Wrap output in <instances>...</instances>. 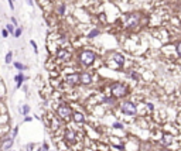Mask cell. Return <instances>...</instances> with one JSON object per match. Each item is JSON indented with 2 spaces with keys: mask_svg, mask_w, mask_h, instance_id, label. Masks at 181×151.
I'll use <instances>...</instances> for the list:
<instances>
[{
  "mask_svg": "<svg viewBox=\"0 0 181 151\" xmlns=\"http://www.w3.org/2000/svg\"><path fill=\"white\" fill-rule=\"evenodd\" d=\"M74 120H75L76 123H82V121L85 120V117H84L82 113H75L74 114Z\"/></svg>",
  "mask_w": 181,
  "mask_h": 151,
  "instance_id": "12",
  "label": "cell"
},
{
  "mask_svg": "<svg viewBox=\"0 0 181 151\" xmlns=\"http://www.w3.org/2000/svg\"><path fill=\"white\" fill-rule=\"evenodd\" d=\"M67 82H68L70 85H75L76 82H79V75H76V74H74V75H68V76H67Z\"/></svg>",
  "mask_w": 181,
  "mask_h": 151,
  "instance_id": "10",
  "label": "cell"
},
{
  "mask_svg": "<svg viewBox=\"0 0 181 151\" xmlns=\"http://www.w3.org/2000/svg\"><path fill=\"white\" fill-rule=\"evenodd\" d=\"M42 148H44L45 151H48V148H50V147H48V144H47V143H44V144H42Z\"/></svg>",
  "mask_w": 181,
  "mask_h": 151,
  "instance_id": "31",
  "label": "cell"
},
{
  "mask_svg": "<svg viewBox=\"0 0 181 151\" xmlns=\"http://www.w3.org/2000/svg\"><path fill=\"white\" fill-rule=\"evenodd\" d=\"M14 80H16V88L19 89V88L21 86V83L26 80V76L23 75V72H19V74L16 75V78H14Z\"/></svg>",
  "mask_w": 181,
  "mask_h": 151,
  "instance_id": "8",
  "label": "cell"
},
{
  "mask_svg": "<svg viewBox=\"0 0 181 151\" xmlns=\"http://www.w3.org/2000/svg\"><path fill=\"white\" fill-rule=\"evenodd\" d=\"M26 1H27V4H29V6H33V4H34V3H33V0H26Z\"/></svg>",
  "mask_w": 181,
  "mask_h": 151,
  "instance_id": "34",
  "label": "cell"
},
{
  "mask_svg": "<svg viewBox=\"0 0 181 151\" xmlns=\"http://www.w3.org/2000/svg\"><path fill=\"white\" fill-rule=\"evenodd\" d=\"M112 58L116 61L117 65H123V64H125V58H123V55H120V54H117V52H115V54L112 55Z\"/></svg>",
  "mask_w": 181,
  "mask_h": 151,
  "instance_id": "9",
  "label": "cell"
},
{
  "mask_svg": "<svg viewBox=\"0 0 181 151\" xmlns=\"http://www.w3.org/2000/svg\"><path fill=\"white\" fill-rule=\"evenodd\" d=\"M21 112H23V114H27L30 112V106H29V105H24L23 109H21Z\"/></svg>",
  "mask_w": 181,
  "mask_h": 151,
  "instance_id": "21",
  "label": "cell"
},
{
  "mask_svg": "<svg viewBox=\"0 0 181 151\" xmlns=\"http://www.w3.org/2000/svg\"><path fill=\"white\" fill-rule=\"evenodd\" d=\"M171 141H173V137L171 136H164V140H163L164 144H170Z\"/></svg>",
  "mask_w": 181,
  "mask_h": 151,
  "instance_id": "18",
  "label": "cell"
},
{
  "mask_svg": "<svg viewBox=\"0 0 181 151\" xmlns=\"http://www.w3.org/2000/svg\"><path fill=\"white\" fill-rule=\"evenodd\" d=\"M99 34H101V31H99L98 28H93V30H91V31H89L88 37H89V38H95V37H98Z\"/></svg>",
  "mask_w": 181,
  "mask_h": 151,
  "instance_id": "13",
  "label": "cell"
},
{
  "mask_svg": "<svg viewBox=\"0 0 181 151\" xmlns=\"http://www.w3.org/2000/svg\"><path fill=\"white\" fill-rule=\"evenodd\" d=\"M113 127H115V129H122L123 126H122L120 123H117V121H116V123H113Z\"/></svg>",
  "mask_w": 181,
  "mask_h": 151,
  "instance_id": "29",
  "label": "cell"
},
{
  "mask_svg": "<svg viewBox=\"0 0 181 151\" xmlns=\"http://www.w3.org/2000/svg\"><path fill=\"white\" fill-rule=\"evenodd\" d=\"M6 30L10 33V34H14V24H6Z\"/></svg>",
  "mask_w": 181,
  "mask_h": 151,
  "instance_id": "17",
  "label": "cell"
},
{
  "mask_svg": "<svg viewBox=\"0 0 181 151\" xmlns=\"http://www.w3.org/2000/svg\"><path fill=\"white\" fill-rule=\"evenodd\" d=\"M147 106H149V109H150V110H153V109H154V106H153L151 103H147Z\"/></svg>",
  "mask_w": 181,
  "mask_h": 151,
  "instance_id": "33",
  "label": "cell"
},
{
  "mask_svg": "<svg viewBox=\"0 0 181 151\" xmlns=\"http://www.w3.org/2000/svg\"><path fill=\"white\" fill-rule=\"evenodd\" d=\"M37 151H45V150H44V148L41 147V148H38V150H37Z\"/></svg>",
  "mask_w": 181,
  "mask_h": 151,
  "instance_id": "36",
  "label": "cell"
},
{
  "mask_svg": "<svg viewBox=\"0 0 181 151\" xmlns=\"http://www.w3.org/2000/svg\"><path fill=\"white\" fill-rule=\"evenodd\" d=\"M13 65H14V68H16V69H19L20 72H21V71H24V69L27 68V67H26V65H23L21 62H14Z\"/></svg>",
  "mask_w": 181,
  "mask_h": 151,
  "instance_id": "15",
  "label": "cell"
},
{
  "mask_svg": "<svg viewBox=\"0 0 181 151\" xmlns=\"http://www.w3.org/2000/svg\"><path fill=\"white\" fill-rule=\"evenodd\" d=\"M120 109L122 112L127 116H135L136 114V105H133L132 102H123L120 105Z\"/></svg>",
  "mask_w": 181,
  "mask_h": 151,
  "instance_id": "4",
  "label": "cell"
},
{
  "mask_svg": "<svg viewBox=\"0 0 181 151\" xmlns=\"http://www.w3.org/2000/svg\"><path fill=\"white\" fill-rule=\"evenodd\" d=\"M21 33H23V30H21L20 27H17V28L14 30V37H16V38H19L20 36H21Z\"/></svg>",
  "mask_w": 181,
  "mask_h": 151,
  "instance_id": "19",
  "label": "cell"
},
{
  "mask_svg": "<svg viewBox=\"0 0 181 151\" xmlns=\"http://www.w3.org/2000/svg\"><path fill=\"white\" fill-rule=\"evenodd\" d=\"M86 151H89V150H86Z\"/></svg>",
  "mask_w": 181,
  "mask_h": 151,
  "instance_id": "37",
  "label": "cell"
},
{
  "mask_svg": "<svg viewBox=\"0 0 181 151\" xmlns=\"http://www.w3.org/2000/svg\"><path fill=\"white\" fill-rule=\"evenodd\" d=\"M79 82L81 83H84V85H89L91 82H92V76L89 72H82L81 75H79Z\"/></svg>",
  "mask_w": 181,
  "mask_h": 151,
  "instance_id": "6",
  "label": "cell"
},
{
  "mask_svg": "<svg viewBox=\"0 0 181 151\" xmlns=\"http://www.w3.org/2000/svg\"><path fill=\"white\" fill-rule=\"evenodd\" d=\"M9 6H10L11 10H14V3H13V0H9Z\"/></svg>",
  "mask_w": 181,
  "mask_h": 151,
  "instance_id": "30",
  "label": "cell"
},
{
  "mask_svg": "<svg viewBox=\"0 0 181 151\" xmlns=\"http://www.w3.org/2000/svg\"><path fill=\"white\" fill-rule=\"evenodd\" d=\"M13 143H14V138H13V137L7 138V140L4 141V146H3V148H4V150H10V148H11V146H13Z\"/></svg>",
  "mask_w": 181,
  "mask_h": 151,
  "instance_id": "11",
  "label": "cell"
},
{
  "mask_svg": "<svg viewBox=\"0 0 181 151\" xmlns=\"http://www.w3.org/2000/svg\"><path fill=\"white\" fill-rule=\"evenodd\" d=\"M110 90H112V95H113V96H116V98H122V96H125V95H126V92H127L126 86H125L123 83H120V82L113 83V85H112V88H110Z\"/></svg>",
  "mask_w": 181,
  "mask_h": 151,
  "instance_id": "2",
  "label": "cell"
},
{
  "mask_svg": "<svg viewBox=\"0 0 181 151\" xmlns=\"http://www.w3.org/2000/svg\"><path fill=\"white\" fill-rule=\"evenodd\" d=\"M24 121H31V117H29V116H27V117H24Z\"/></svg>",
  "mask_w": 181,
  "mask_h": 151,
  "instance_id": "35",
  "label": "cell"
},
{
  "mask_svg": "<svg viewBox=\"0 0 181 151\" xmlns=\"http://www.w3.org/2000/svg\"><path fill=\"white\" fill-rule=\"evenodd\" d=\"M4 61H6V64H11V62H13V52H11V51H9V52L6 54Z\"/></svg>",
  "mask_w": 181,
  "mask_h": 151,
  "instance_id": "14",
  "label": "cell"
},
{
  "mask_svg": "<svg viewBox=\"0 0 181 151\" xmlns=\"http://www.w3.org/2000/svg\"><path fill=\"white\" fill-rule=\"evenodd\" d=\"M65 137H67L70 141H74V140H75V133H74V131H71V130H68V131L65 133Z\"/></svg>",
  "mask_w": 181,
  "mask_h": 151,
  "instance_id": "16",
  "label": "cell"
},
{
  "mask_svg": "<svg viewBox=\"0 0 181 151\" xmlns=\"http://www.w3.org/2000/svg\"><path fill=\"white\" fill-rule=\"evenodd\" d=\"M130 78H132V79H135V80H139V76H137L136 72H132V74H130Z\"/></svg>",
  "mask_w": 181,
  "mask_h": 151,
  "instance_id": "26",
  "label": "cell"
},
{
  "mask_svg": "<svg viewBox=\"0 0 181 151\" xmlns=\"http://www.w3.org/2000/svg\"><path fill=\"white\" fill-rule=\"evenodd\" d=\"M58 13L60 14H65V4H60L58 6Z\"/></svg>",
  "mask_w": 181,
  "mask_h": 151,
  "instance_id": "20",
  "label": "cell"
},
{
  "mask_svg": "<svg viewBox=\"0 0 181 151\" xmlns=\"http://www.w3.org/2000/svg\"><path fill=\"white\" fill-rule=\"evenodd\" d=\"M33 148H34V144L33 143H30V144L26 146V151H33Z\"/></svg>",
  "mask_w": 181,
  "mask_h": 151,
  "instance_id": "23",
  "label": "cell"
},
{
  "mask_svg": "<svg viewBox=\"0 0 181 151\" xmlns=\"http://www.w3.org/2000/svg\"><path fill=\"white\" fill-rule=\"evenodd\" d=\"M177 51H178V54L181 55V42L178 44V45H177Z\"/></svg>",
  "mask_w": 181,
  "mask_h": 151,
  "instance_id": "32",
  "label": "cell"
},
{
  "mask_svg": "<svg viewBox=\"0 0 181 151\" xmlns=\"http://www.w3.org/2000/svg\"><path fill=\"white\" fill-rule=\"evenodd\" d=\"M95 58H96L95 52H93V51H89V49L82 51L81 55H79V61H81V64H82L84 67H89V65L95 61Z\"/></svg>",
  "mask_w": 181,
  "mask_h": 151,
  "instance_id": "1",
  "label": "cell"
},
{
  "mask_svg": "<svg viewBox=\"0 0 181 151\" xmlns=\"http://www.w3.org/2000/svg\"><path fill=\"white\" fill-rule=\"evenodd\" d=\"M140 21L139 14H127L123 17V23L126 24V27H136Z\"/></svg>",
  "mask_w": 181,
  "mask_h": 151,
  "instance_id": "3",
  "label": "cell"
},
{
  "mask_svg": "<svg viewBox=\"0 0 181 151\" xmlns=\"http://www.w3.org/2000/svg\"><path fill=\"white\" fill-rule=\"evenodd\" d=\"M17 133H19V127H14V130H13V134H11V137H13V138H16Z\"/></svg>",
  "mask_w": 181,
  "mask_h": 151,
  "instance_id": "25",
  "label": "cell"
},
{
  "mask_svg": "<svg viewBox=\"0 0 181 151\" xmlns=\"http://www.w3.org/2000/svg\"><path fill=\"white\" fill-rule=\"evenodd\" d=\"M57 58H58V59H68V58H70V52H68L67 49L61 48V49L57 51Z\"/></svg>",
  "mask_w": 181,
  "mask_h": 151,
  "instance_id": "7",
  "label": "cell"
},
{
  "mask_svg": "<svg viewBox=\"0 0 181 151\" xmlns=\"http://www.w3.org/2000/svg\"><path fill=\"white\" fill-rule=\"evenodd\" d=\"M58 114L62 117V119H70L71 117V109L67 106V105H61L58 107Z\"/></svg>",
  "mask_w": 181,
  "mask_h": 151,
  "instance_id": "5",
  "label": "cell"
},
{
  "mask_svg": "<svg viewBox=\"0 0 181 151\" xmlns=\"http://www.w3.org/2000/svg\"><path fill=\"white\" fill-rule=\"evenodd\" d=\"M9 34H10V33H9L6 28H4V30H1V36H3V38H7V37H9Z\"/></svg>",
  "mask_w": 181,
  "mask_h": 151,
  "instance_id": "24",
  "label": "cell"
},
{
  "mask_svg": "<svg viewBox=\"0 0 181 151\" xmlns=\"http://www.w3.org/2000/svg\"><path fill=\"white\" fill-rule=\"evenodd\" d=\"M11 24H14V27H16V26H19V23H17V18H16V17H11Z\"/></svg>",
  "mask_w": 181,
  "mask_h": 151,
  "instance_id": "28",
  "label": "cell"
},
{
  "mask_svg": "<svg viewBox=\"0 0 181 151\" xmlns=\"http://www.w3.org/2000/svg\"><path fill=\"white\" fill-rule=\"evenodd\" d=\"M30 44H31V47L34 48V52H36V54H38V48H37V44H36V41H33V40H31V41H30Z\"/></svg>",
  "mask_w": 181,
  "mask_h": 151,
  "instance_id": "22",
  "label": "cell"
},
{
  "mask_svg": "<svg viewBox=\"0 0 181 151\" xmlns=\"http://www.w3.org/2000/svg\"><path fill=\"white\" fill-rule=\"evenodd\" d=\"M103 102H105V103H112V102H115V99H110V98H105V99H103Z\"/></svg>",
  "mask_w": 181,
  "mask_h": 151,
  "instance_id": "27",
  "label": "cell"
}]
</instances>
